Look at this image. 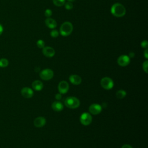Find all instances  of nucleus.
<instances>
[{"mask_svg":"<svg viewBox=\"0 0 148 148\" xmlns=\"http://www.w3.org/2000/svg\"><path fill=\"white\" fill-rule=\"evenodd\" d=\"M65 5V8L66 10H71L73 9V3L71 2H65L64 3Z\"/></svg>","mask_w":148,"mask_h":148,"instance_id":"nucleus-21","label":"nucleus"},{"mask_svg":"<svg viewBox=\"0 0 148 148\" xmlns=\"http://www.w3.org/2000/svg\"><path fill=\"white\" fill-rule=\"evenodd\" d=\"M32 87L36 91H40L43 88V83L40 80H35L32 83Z\"/></svg>","mask_w":148,"mask_h":148,"instance_id":"nucleus-16","label":"nucleus"},{"mask_svg":"<svg viewBox=\"0 0 148 148\" xmlns=\"http://www.w3.org/2000/svg\"><path fill=\"white\" fill-rule=\"evenodd\" d=\"M55 97H56V98L57 100H60V99H61V95L60 94H57L56 95Z\"/></svg>","mask_w":148,"mask_h":148,"instance_id":"nucleus-28","label":"nucleus"},{"mask_svg":"<svg viewBox=\"0 0 148 148\" xmlns=\"http://www.w3.org/2000/svg\"><path fill=\"white\" fill-rule=\"evenodd\" d=\"M113 82L112 79L108 77H105L101 80V86L106 90H110L113 87Z\"/></svg>","mask_w":148,"mask_h":148,"instance_id":"nucleus-4","label":"nucleus"},{"mask_svg":"<svg viewBox=\"0 0 148 148\" xmlns=\"http://www.w3.org/2000/svg\"><path fill=\"white\" fill-rule=\"evenodd\" d=\"M110 12L114 16L117 17H121L125 14L126 9L121 3H115L112 6Z\"/></svg>","mask_w":148,"mask_h":148,"instance_id":"nucleus-1","label":"nucleus"},{"mask_svg":"<svg viewBox=\"0 0 148 148\" xmlns=\"http://www.w3.org/2000/svg\"><path fill=\"white\" fill-rule=\"evenodd\" d=\"M121 148H132V146L128 144H125L122 146Z\"/></svg>","mask_w":148,"mask_h":148,"instance_id":"nucleus-26","label":"nucleus"},{"mask_svg":"<svg viewBox=\"0 0 148 148\" xmlns=\"http://www.w3.org/2000/svg\"><path fill=\"white\" fill-rule=\"evenodd\" d=\"M52 15V11L50 9H47L45 11V16L47 17H50Z\"/></svg>","mask_w":148,"mask_h":148,"instance_id":"nucleus-23","label":"nucleus"},{"mask_svg":"<svg viewBox=\"0 0 148 148\" xmlns=\"http://www.w3.org/2000/svg\"><path fill=\"white\" fill-rule=\"evenodd\" d=\"M45 42L42 40V39H39L37 42H36V45L40 49H43L45 47Z\"/></svg>","mask_w":148,"mask_h":148,"instance_id":"nucleus-22","label":"nucleus"},{"mask_svg":"<svg viewBox=\"0 0 148 148\" xmlns=\"http://www.w3.org/2000/svg\"><path fill=\"white\" fill-rule=\"evenodd\" d=\"M68 2H73V1H75V0H67Z\"/></svg>","mask_w":148,"mask_h":148,"instance_id":"nucleus-31","label":"nucleus"},{"mask_svg":"<svg viewBox=\"0 0 148 148\" xmlns=\"http://www.w3.org/2000/svg\"><path fill=\"white\" fill-rule=\"evenodd\" d=\"M9 64V61L6 58H1L0 59V67L5 68Z\"/></svg>","mask_w":148,"mask_h":148,"instance_id":"nucleus-18","label":"nucleus"},{"mask_svg":"<svg viewBox=\"0 0 148 148\" xmlns=\"http://www.w3.org/2000/svg\"><path fill=\"white\" fill-rule=\"evenodd\" d=\"M130 62V58L127 55H121L117 59V63L120 66H125Z\"/></svg>","mask_w":148,"mask_h":148,"instance_id":"nucleus-7","label":"nucleus"},{"mask_svg":"<svg viewBox=\"0 0 148 148\" xmlns=\"http://www.w3.org/2000/svg\"><path fill=\"white\" fill-rule=\"evenodd\" d=\"M80 121L82 124H83L84 125H89L91 123L92 117L90 114H89L87 112H85V113H83L80 116Z\"/></svg>","mask_w":148,"mask_h":148,"instance_id":"nucleus-6","label":"nucleus"},{"mask_svg":"<svg viewBox=\"0 0 148 148\" xmlns=\"http://www.w3.org/2000/svg\"><path fill=\"white\" fill-rule=\"evenodd\" d=\"M140 46L142 48H145V49H147V46H148V43L147 41L146 40H144L143 41H142L141 43H140Z\"/></svg>","mask_w":148,"mask_h":148,"instance_id":"nucleus-24","label":"nucleus"},{"mask_svg":"<svg viewBox=\"0 0 148 148\" xmlns=\"http://www.w3.org/2000/svg\"><path fill=\"white\" fill-rule=\"evenodd\" d=\"M135 56V53H134V52H132V51H131V52H130V53H129V57L130 58H133Z\"/></svg>","mask_w":148,"mask_h":148,"instance_id":"nucleus-29","label":"nucleus"},{"mask_svg":"<svg viewBox=\"0 0 148 148\" xmlns=\"http://www.w3.org/2000/svg\"><path fill=\"white\" fill-rule=\"evenodd\" d=\"M69 80L71 83L75 85H79L82 82V78L77 75H71L69 77Z\"/></svg>","mask_w":148,"mask_h":148,"instance_id":"nucleus-13","label":"nucleus"},{"mask_svg":"<svg viewBox=\"0 0 148 148\" xmlns=\"http://www.w3.org/2000/svg\"><path fill=\"white\" fill-rule=\"evenodd\" d=\"M21 95L23 97L25 98H31L34 95V92L29 87H24L21 91Z\"/></svg>","mask_w":148,"mask_h":148,"instance_id":"nucleus-11","label":"nucleus"},{"mask_svg":"<svg viewBox=\"0 0 148 148\" xmlns=\"http://www.w3.org/2000/svg\"><path fill=\"white\" fill-rule=\"evenodd\" d=\"M89 111L92 114H98L102 111V107L99 104L93 103L90 106Z\"/></svg>","mask_w":148,"mask_h":148,"instance_id":"nucleus-8","label":"nucleus"},{"mask_svg":"<svg viewBox=\"0 0 148 148\" xmlns=\"http://www.w3.org/2000/svg\"><path fill=\"white\" fill-rule=\"evenodd\" d=\"M147 51H148V49H146V50H145L144 51V56L147 59L148 58V53H147Z\"/></svg>","mask_w":148,"mask_h":148,"instance_id":"nucleus-27","label":"nucleus"},{"mask_svg":"<svg viewBox=\"0 0 148 148\" xmlns=\"http://www.w3.org/2000/svg\"><path fill=\"white\" fill-rule=\"evenodd\" d=\"M3 32V27L2 26L1 24H0V35L2 34Z\"/></svg>","mask_w":148,"mask_h":148,"instance_id":"nucleus-30","label":"nucleus"},{"mask_svg":"<svg viewBox=\"0 0 148 148\" xmlns=\"http://www.w3.org/2000/svg\"><path fill=\"white\" fill-rule=\"evenodd\" d=\"M73 31V25L69 21L64 22L60 28V33L63 36H67L69 35Z\"/></svg>","mask_w":148,"mask_h":148,"instance_id":"nucleus-2","label":"nucleus"},{"mask_svg":"<svg viewBox=\"0 0 148 148\" xmlns=\"http://www.w3.org/2000/svg\"><path fill=\"white\" fill-rule=\"evenodd\" d=\"M50 36L52 37V38H57L58 36L59 35V32L56 29H53L51 32H50Z\"/></svg>","mask_w":148,"mask_h":148,"instance_id":"nucleus-20","label":"nucleus"},{"mask_svg":"<svg viewBox=\"0 0 148 148\" xmlns=\"http://www.w3.org/2000/svg\"><path fill=\"white\" fill-rule=\"evenodd\" d=\"M65 105L70 109H76L80 105L79 100L74 97H67L64 101Z\"/></svg>","mask_w":148,"mask_h":148,"instance_id":"nucleus-3","label":"nucleus"},{"mask_svg":"<svg viewBox=\"0 0 148 148\" xmlns=\"http://www.w3.org/2000/svg\"><path fill=\"white\" fill-rule=\"evenodd\" d=\"M34 124L36 127H42L46 124V119L43 117H36L34 121Z\"/></svg>","mask_w":148,"mask_h":148,"instance_id":"nucleus-14","label":"nucleus"},{"mask_svg":"<svg viewBox=\"0 0 148 148\" xmlns=\"http://www.w3.org/2000/svg\"><path fill=\"white\" fill-rule=\"evenodd\" d=\"M147 65H148V61H145L143 64H142V66H143V69L144 70V71L146 73H147Z\"/></svg>","mask_w":148,"mask_h":148,"instance_id":"nucleus-25","label":"nucleus"},{"mask_svg":"<svg viewBox=\"0 0 148 148\" xmlns=\"http://www.w3.org/2000/svg\"><path fill=\"white\" fill-rule=\"evenodd\" d=\"M53 2L57 6H62L65 3V0H53Z\"/></svg>","mask_w":148,"mask_h":148,"instance_id":"nucleus-19","label":"nucleus"},{"mask_svg":"<svg viewBox=\"0 0 148 148\" xmlns=\"http://www.w3.org/2000/svg\"><path fill=\"white\" fill-rule=\"evenodd\" d=\"M54 73L51 69H45L40 72V77L44 80H48L51 79L53 77Z\"/></svg>","mask_w":148,"mask_h":148,"instance_id":"nucleus-5","label":"nucleus"},{"mask_svg":"<svg viewBox=\"0 0 148 148\" xmlns=\"http://www.w3.org/2000/svg\"><path fill=\"white\" fill-rule=\"evenodd\" d=\"M126 95V92L123 90H119L116 93V96L118 99H123Z\"/></svg>","mask_w":148,"mask_h":148,"instance_id":"nucleus-17","label":"nucleus"},{"mask_svg":"<svg viewBox=\"0 0 148 148\" xmlns=\"http://www.w3.org/2000/svg\"><path fill=\"white\" fill-rule=\"evenodd\" d=\"M45 23L46 25L50 29H54L57 25L56 21L55 20H54L53 18H51L50 17L47 18L45 20Z\"/></svg>","mask_w":148,"mask_h":148,"instance_id":"nucleus-12","label":"nucleus"},{"mask_svg":"<svg viewBox=\"0 0 148 148\" xmlns=\"http://www.w3.org/2000/svg\"><path fill=\"white\" fill-rule=\"evenodd\" d=\"M42 53L47 57H52L55 54V50L51 47L46 46L43 48Z\"/></svg>","mask_w":148,"mask_h":148,"instance_id":"nucleus-10","label":"nucleus"},{"mask_svg":"<svg viewBox=\"0 0 148 148\" xmlns=\"http://www.w3.org/2000/svg\"><path fill=\"white\" fill-rule=\"evenodd\" d=\"M51 107L54 110L57 111V112L61 111L64 108V106L62 104V103L60 102H58V101L54 102L51 105Z\"/></svg>","mask_w":148,"mask_h":148,"instance_id":"nucleus-15","label":"nucleus"},{"mask_svg":"<svg viewBox=\"0 0 148 148\" xmlns=\"http://www.w3.org/2000/svg\"><path fill=\"white\" fill-rule=\"evenodd\" d=\"M58 89L61 94H65L69 90V84L66 81H61L59 83Z\"/></svg>","mask_w":148,"mask_h":148,"instance_id":"nucleus-9","label":"nucleus"}]
</instances>
